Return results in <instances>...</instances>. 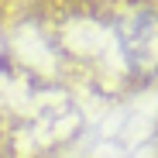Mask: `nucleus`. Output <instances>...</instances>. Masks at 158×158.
Here are the masks:
<instances>
[{
    "instance_id": "1",
    "label": "nucleus",
    "mask_w": 158,
    "mask_h": 158,
    "mask_svg": "<svg viewBox=\"0 0 158 158\" xmlns=\"http://www.w3.org/2000/svg\"><path fill=\"white\" fill-rule=\"evenodd\" d=\"M114 52L127 76L158 79V7H127L110 21Z\"/></svg>"
}]
</instances>
